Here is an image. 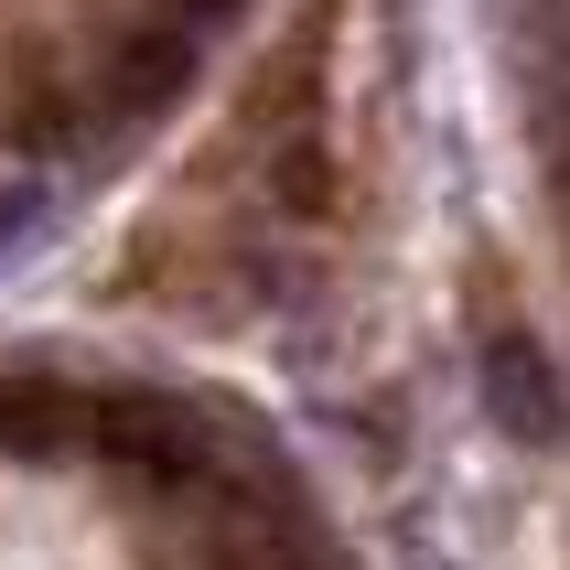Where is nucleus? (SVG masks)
Here are the masks:
<instances>
[{
  "label": "nucleus",
  "instance_id": "5",
  "mask_svg": "<svg viewBox=\"0 0 570 570\" xmlns=\"http://www.w3.org/2000/svg\"><path fill=\"white\" fill-rule=\"evenodd\" d=\"M43 216H55V194L32 184V173H22V184H0V258H22L32 237H43Z\"/></svg>",
  "mask_w": 570,
  "mask_h": 570
},
{
  "label": "nucleus",
  "instance_id": "1",
  "mask_svg": "<svg viewBox=\"0 0 570 570\" xmlns=\"http://www.w3.org/2000/svg\"><path fill=\"white\" fill-rule=\"evenodd\" d=\"M474 387H484V420H495L517 452H570V387H560V366H549V345L528 323H495V334H484Z\"/></svg>",
  "mask_w": 570,
  "mask_h": 570
},
{
  "label": "nucleus",
  "instance_id": "4",
  "mask_svg": "<svg viewBox=\"0 0 570 570\" xmlns=\"http://www.w3.org/2000/svg\"><path fill=\"white\" fill-rule=\"evenodd\" d=\"M65 442H87V399L76 387H0V452H65Z\"/></svg>",
  "mask_w": 570,
  "mask_h": 570
},
{
  "label": "nucleus",
  "instance_id": "7",
  "mask_svg": "<svg viewBox=\"0 0 570 570\" xmlns=\"http://www.w3.org/2000/svg\"><path fill=\"white\" fill-rule=\"evenodd\" d=\"M161 11H173V22H184V32H205V22H226L237 0H161Z\"/></svg>",
  "mask_w": 570,
  "mask_h": 570
},
{
  "label": "nucleus",
  "instance_id": "6",
  "mask_svg": "<svg viewBox=\"0 0 570 570\" xmlns=\"http://www.w3.org/2000/svg\"><path fill=\"white\" fill-rule=\"evenodd\" d=\"M216 570H313V549H302V539H281V528H237Z\"/></svg>",
  "mask_w": 570,
  "mask_h": 570
},
{
  "label": "nucleus",
  "instance_id": "3",
  "mask_svg": "<svg viewBox=\"0 0 570 570\" xmlns=\"http://www.w3.org/2000/svg\"><path fill=\"white\" fill-rule=\"evenodd\" d=\"M184 87H194V32L184 22H140L119 55H108V108H119V119H151V108H173Z\"/></svg>",
  "mask_w": 570,
  "mask_h": 570
},
{
  "label": "nucleus",
  "instance_id": "8",
  "mask_svg": "<svg viewBox=\"0 0 570 570\" xmlns=\"http://www.w3.org/2000/svg\"><path fill=\"white\" fill-rule=\"evenodd\" d=\"M549 140H560V173H570V97H560V129H549Z\"/></svg>",
  "mask_w": 570,
  "mask_h": 570
},
{
  "label": "nucleus",
  "instance_id": "2",
  "mask_svg": "<svg viewBox=\"0 0 570 570\" xmlns=\"http://www.w3.org/2000/svg\"><path fill=\"white\" fill-rule=\"evenodd\" d=\"M87 452H108V463H129V474H151V484H194V474H205V431H194V410H173V399H151V387H108V399H87Z\"/></svg>",
  "mask_w": 570,
  "mask_h": 570
}]
</instances>
